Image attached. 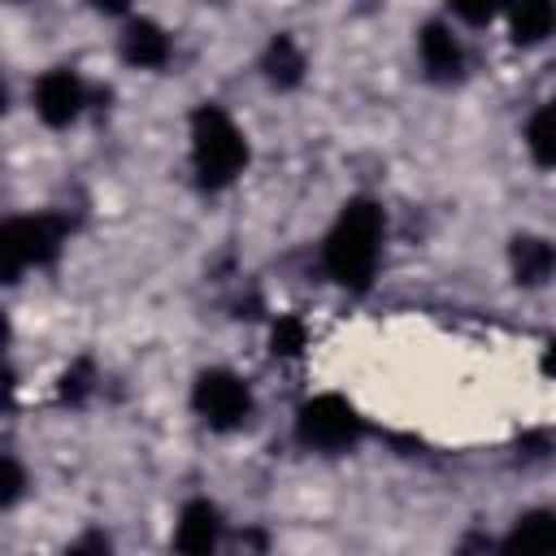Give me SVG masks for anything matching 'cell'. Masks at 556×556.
Instances as JSON below:
<instances>
[{"mask_svg":"<svg viewBox=\"0 0 556 556\" xmlns=\"http://www.w3.org/2000/svg\"><path fill=\"white\" fill-rule=\"evenodd\" d=\"M382 248V208L374 200H348L334 230L326 235V269L334 282L365 291Z\"/></svg>","mask_w":556,"mask_h":556,"instance_id":"cell-1","label":"cell"},{"mask_svg":"<svg viewBox=\"0 0 556 556\" xmlns=\"http://www.w3.org/2000/svg\"><path fill=\"white\" fill-rule=\"evenodd\" d=\"M191 161L200 187H226L248 165V143L217 104H200L191 117Z\"/></svg>","mask_w":556,"mask_h":556,"instance_id":"cell-2","label":"cell"},{"mask_svg":"<svg viewBox=\"0 0 556 556\" xmlns=\"http://www.w3.org/2000/svg\"><path fill=\"white\" fill-rule=\"evenodd\" d=\"M65 243V222L56 213L13 217L0 230V256H4V282H17L26 265H52Z\"/></svg>","mask_w":556,"mask_h":556,"instance_id":"cell-3","label":"cell"},{"mask_svg":"<svg viewBox=\"0 0 556 556\" xmlns=\"http://www.w3.org/2000/svg\"><path fill=\"white\" fill-rule=\"evenodd\" d=\"M295 430H300V439L308 447L339 452V447H352L361 439V417L343 395H317V400H308L300 408Z\"/></svg>","mask_w":556,"mask_h":556,"instance_id":"cell-4","label":"cell"},{"mask_svg":"<svg viewBox=\"0 0 556 556\" xmlns=\"http://www.w3.org/2000/svg\"><path fill=\"white\" fill-rule=\"evenodd\" d=\"M191 400H195V413H200L213 430H235V426H243L248 413H252V391H248L230 369H204V374L195 378Z\"/></svg>","mask_w":556,"mask_h":556,"instance_id":"cell-5","label":"cell"},{"mask_svg":"<svg viewBox=\"0 0 556 556\" xmlns=\"http://www.w3.org/2000/svg\"><path fill=\"white\" fill-rule=\"evenodd\" d=\"M83 83L74 70H48L39 83H35V113L48 122V126H70L78 113H83Z\"/></svg>","mask_w":556,"mask_h":556,"instance_id":"cell-6","label":"cell"},{"mask_svg":"<svg viewBox=\"0 0 556 556\" xmlns=\"http://www.w3.org/2000/svg\"><path fill=\"white\" fill-rule=\"evenodd\" d=\"M222 539V517L208 500H191L178 513V530H174V547L178 556H213Z\"/></svg>","mask_w":556,"mask_h":556,"instance_id":"cell-7","label":"cell"},{"mask_svg":"<svg viewBox=\"0 0 556 556\" xmlns=\"http://www.w3.org/2000/svg\"><path fill=\"white\" fill-rule=\"evenodd\" d=\"M500 556H556V513L534 508L504 534Z\"/></svg>","mask_w":556,"mask_h":556,"instance_id":"cell-8","label":"cell"},{"mask_svg":"<svg viewBox=\"0 0 556 556\" xmlns=\"http://www.w3.org/2000/svg\"><path fill=\"white\" fill-rule=\"evenodd\" d=\"M421 61H426L430 78H439V83L460 78V65H465L460 39H456L443 22H426V26H421Z\"/></svg>","mask_w":556,"mask_h":556,"instance_id":"cell-9","label":"cell"},{"mask_svg":"<svg viewBox=\"0 0 556 556\" xmlns=\"http://www.w3.org/2000/svg\"><path fill=\"white\" fill-rule=\"evenodd\" d=\"M508 261H513V278L521 287H543L556 274V248L534 235H517L508 248Z\"/></svg>","mask_w":556,"mask_h":556,"instance_id":"cell-10","label":"cell"},{"mask_svg":"<svg viewBox=\"0 0 556 556\" xmlns=\"http://www.w3.org/2000/svg\"><path fill=\"white\" fill-rule=\"evenodd\" d=\"M122 56L139 70H156L169 61V35L156 26V22H130L126 35H122Z\"/></svg>","mask_w":556,"mask_h":556,"instance_id":"cell-11","label":"cell"},{"mask_svg":"<svg viewBox=\"0 0 556 556\" xmlns=\"http://www.w3.org/2000/svg\"><path fill=\"white\" fill-rule=\"evenodd\" d=\"M265 78L274 87H282V91L304 78V52H300V43L291 35H274L269 39V48H265Z\"/></svg>","mask_w":556,"mask_h":556,"instance_id":"cell-12","label":"cell"},{"mask_svg":"<svg viewBox=\"0 0 556 556\" xmlns=\"http://www.w3.org/2000/svg\"><path fill=\"white\" fill-rule=\"evenodd\" d=\"M508 26H513V43H543V39L556 30V4L530 0V4L513 9Z\"/></svg>","mask_w":556,"mask_h":556,"instance_id":"cell-13","label":"cell"},{"mask_svg":"<svg viewBox=\"0 0 556 556\" xmlns=\"http://www.w3.org/2000/svg\"><path fill=\"white\" fill-rule=\"evenodd\" d=\"M526 148H530V156H534L543 169L556 165V100L543 104V109L526 122Z\"/></svg>","mask_w":556,"mask_h":556,"instance_id":"cell-14","label":"cell"},{"mask_svg":"<svg viewBox=\"0 0 556 556\" xmlns=\"http://www.w3.org/2000/svg\"><path fill=\"white\" fill-rule=\"evenodd\" d=\"M269 343H274V356H295L304 348V321L300 317H278Z\"/></svg>","mask_w":556,"mask_h":556,"instance_id":"cell-15","label":"cell"},{"mask_svg":"<svg viewBox=\"0 0 556 556\" xmlns=\"http://www.w3.org/2000/svg\"><path fill=\"white\" fill-rule=\"evenodd\" d=\"M91 391V361H74L65 374H61V400L65 404H83Z\"/></svg>","mask_w":556,"mask_h":556,"instance_id":"cell-16","label":"cell"},{"mask_svg":"<svg viewBox=\"0 0 556 556\" xmlns=\"http://www.w3.org/2000/svg\"><path fill=\"white\" fill-rule=\"evenodd\" d=\"M65 556H113V543H109V534L87 530V534H78V539L65 547Z\"/></svg>","mask_w":556,"mask_h":556,"instance_id":"cell-17","label":"cell"},{"mask_svg":"<svg viewBox=\"0 0 556 556\" xmlns=\"http://www.w3.org/2000/svg\"><path fill=\"white\" fill-rule=\"evenodd\" d=\"M17 495H22V465H17L13 456H4V495H0V504L13 508Z\"/></svg>","mask_w":556,"mask_h":556,"instance_id":"cell-18","label":"cell"},{"mask_svg":"<svg viewBox=\"0 0 556 556\" xmlns=\"http://www.w3.org/2000/svg\"><path fill=\"white\" fill-rule=\"evenodd\" d=\"M482 552H491V539H486V534H469V539L460 543V556H482Z\"/></svg>","mask_w":556,"mask_h":556,"instance_id":"cell-19","label":"cell"},{"mask_svg":"<svg viewBox=\"0 0 556 556\" xmlns=\"http://www.w3.org/2000/svg\"><path fill=\"white\" fill-rule=\"evenodd\" d=\"M456 17H465V22H486V17H491V9H473V4H456Z\"/></svg>","mask_w":556,"mask_h":556,"instance_id":"cell-20","label":"cell"},{"mask_svg":"<svg viewBox=\"0 0 556 556\" xmlns=\"http://www.w3.org/2000/svg\"><path fill=\"white\" fill-rule=\"evenodd\" d=\"M543 374H552L556 378V339L547 343V352H543Z\"/></svg>","mask_w":556,"mask_h":556,"instance_id":"cell-21","label":"cell"}]
</instances>
